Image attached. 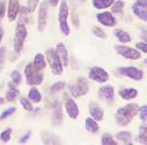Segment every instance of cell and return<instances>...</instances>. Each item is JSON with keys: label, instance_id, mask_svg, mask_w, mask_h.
Listing matches in <instances>:
<instances>
[{"label": "cell", "instance_id": "5bb4252c", "mask_svg": "<svg viewBox=\"0 0 147 145\" xmlns=\"http://www.w3.org/2000/svg\"><path fill=\"white\" fill-rule=\"evenodd\" d=\"M20 3L19 0H9L8 1V6H7V17L9 22H14L18 17V15L20 14Z\"/></svg>", "mask_w": 147, "mask_h": 145}, {"label": "cell", "instance_id": "52a82bcc", "mask_svg": "<svg viewBox=\"0 0 147 145\" xmlns=\"http://www.w3.org/2000/svg\"><path fill=\"white\" fill-rule=\"evenodd\" d=\"M116 74H118V76L129 77V78L134 80V81H141L144 77L142 70L138 69L136 67H121L116 70Z\"/></svg>", "mask_w": 147, "mask_h": 145}, {"label": "cell", "instance_id": "4dcf8cb0", "mask_svg": "<svg viewBox=\"0 0 147 145\" xmlns=\"http://www.w3.org/2000/svg\"><path fill=\"white\" fill-rule=\"evenodd\" d=\"M65 88H66V83L63 82V81H59V82H56V83H53V84L51 85V88H50V92L53 94V93H57V92L63 91Z\"/></svg>", "mask_w": 147, "mask_h": 145}, {"label": "cell", "instance_id": "60d3db41", "mask_svg": "<svg viewBox=\"0 0 147 145\" xmlns=\"http://www.w3.org/2000/svg\"><path fill=\"white\" fill-rule=\"evenodd\" d=\"M71 19H72V23L76 28H79L80 27V21H79V16L77 14V12L73 11L72 14H71Z\"/></svg>", "mask_w": 147, "mask_h": 145}, {"label": "cell", "instance_id": "ab89813d", "mask_svg": "<svg viewBox=\"0 0 147 145\" xmlns=\"http://www.w3.org/2000/svg\"><path fill=\"white\" fill-rule=\"evenodd\" d=\"M6 12H7V9H6V0H1V1H0V21L5 17Z\"/></svg>", "mask_w": 147, "mask_h": 145}, {"label": "cell", "instance_id": "681fc988", "mask_svg": "<svg viewBox=\"0 0 147 145\" xmlns=\"http://www.w3.org/2000/svg\"><path fill=\"white\" fill-rule=\"evenodd\" d=\"M144 63H145V65L147 66V59H145V60H144Z\"/></svg>", "mask_w": 147, "mask_h": 145}, {"label": "cell", "instance_id": "3957f363", "mask_svg": "<svg viewBox=\"0 0 147 145\" xmlns=\"http://www.w3.org/2000/svg\"><path fill=\"white\" fill-rule=\"evenodd\" d=\"M27 36H28V30H27L26 24L23 22H19L15 28V36H14V42H13L14 53L16 55H20V53L22 52Z\"/></svg>", "mask_w": 147, "mask_h": 145}, {"label": "cell", "instance_id": "5b68a950", "mask_svg": "<svg viewBox=\"0 0 147 145\" xmlns=\"http://www.w3.org/2000/svg\"><path fill=\"white\" fill-rule=\"evenodd\" d=\"M68 16H69L68 4H67L66 0H61V1H60V6H59V12H58V22H59L60 31L65 36H69V33H71L69 25L67 23Z\"/></svg>", "mask_w": 147, "mask_h": 145}, {"label": "cell", "instance_id": "74e56055", "mask_svg": "<svg viewBox=\"0 0 147 145\" xmlns=\"http://www.w3.org/2000/svg\"><path fill=\"white\" fill-rule=\"evenodd\" d=\"M6 47L5 46H1L0 47V71H1L3 67H4V63H5V59H6Z\"/></svg>", "mask_w": 147, "mask_h": 145}, {"label": "cell", "instance_id": "277c9868", "mask_svg": "<svg viewBox=\"0 0 147 145\" xmlns=\"http://www.w3.org/2000/svg\"><path fill=\"white\" fill-rule=\"evenodd\" d=\"M45 57L48 60V65L51 69V71L53 72V75H61L64 71V65L63 61L60 59V57L58 55L57 51L55 49H48L45 51Z\"/></svg>", "mask_w": 147, "mask_h": 145}, {"label": "cell", "instance_id": "f546056e", "mask_svg": "<svg viewBox=\"0 0 147 145\" xmlns=\"http://www.w3.org/2000/svg\"><path fill=\"white\" fill-rule=\"evenodd\" d=\"M125 3L123 0H115L114 4L111 5V13L113 14H121L124 9Z\"/></svg>", "mask_w": 147, "mask_h": 145}, {"label": "cell", "instance_id": "603a6c76", "mask_svg": "<svg viewBox=\"0 0 147 145\" xmlns=\"http://www.w3.org/2000/svg\"><path fill=\"white\" fill-rule=\"evenodd\" d=\"M32 63H34V66L37 68V69H40V70L43 71V70L45 69V67H47V60H45L44 54H42V53H37V54L35 55V58H34Z\"/></svg>", "mask_w": 147, "mask_h": 145}, {"label": "cell", "instance_id": "ffe728a7", "mask_svg": "<svg viewBox=\"0 0 147 145\" xmlns=\"http://www.w3.org/2000/svg\"><path fill=\"white\" fill-rule=\"evenodd\" d=\"M118 94L124 100H132V99H134V98L138 97V90L137 89H133V88H124V89H121L119 90Z\"/></svg>", "mask_w": 147, "mask_h": 145}, {"label": "cell", "instance_id": "cb8c5ba5", "mask_svg": "<svg viewBox=\"0 0 147 145\" xmlns=\"http://www.w3.org/2000/svg\"><path fill=\"white\" fill-rule=\"evenodd\" d=\"M114 35L116 36V38H117V39H118L121 43H124V44L130 43V42L132 41L131 36H130V35H129L126 31H124V30H122V29H115Z\"/></svg>", "mask_w": 147, "mask_h": 145}, {"label": "cell", "instance_id": "484cf974", "mask_svg": "<svg viewBox=\"0 0 147 145\" xmlns=\"http://www.w3.org/2000/svg\"><path fill=\"white\" fill-rule=\"evenodd\" d=\"M115 0H93V6L96 9H107L111 7Z\"/></svg>", "mask_w": 147, "mask_h": 145}, {"label": "cell", "instance_id": "836d02e7", "mask_svg": "<svg viewBox=\"0 0 147 145\" xmlns=\"http://www.w3.org/2000/svg\"><path fill=\"white\" fill-rule=\"evenodd\" d=\"M11 78H12V82L15 83L16 85H20L22 83V75H21V72L16 69H14L11 72Z\"/></svg>", "mask_w": 147, "mask_h": 145}, {"label": "cell", "instance_id": "7bdbcfd3", "mask_svg": "<svg viewBox=\"0 0 147 145\" xmlns=\"http://www.w3.org/2000/svg\"><path fill=\"white\" fill-rule=\"evenodd\" d=\"M30 136H31V131H28V132H26L20 139H19V143L20 144H26L29 139H30Z\"/></svg>", "mask_w": 147, "mask_h": 145}, {"label": "cell", "instance_id": "8d00e7d4", "mask_svg": "<svg viewBox=\"0 0 147 145\" xmlns=\"http://www.w3.org/2000/svg\"><path fill=\"white\" fill-rule=\"evenodd\" d=\"M40 4V0H28L27 3V8L29 13H34L37 8V5Z\"/></svg>", "mask_w": 147, "mask_h": 145}, {"label": "cell", "instance_id": "f1b7e54d", "mask_svg": "<svg viewBox=\"0 0 147 145\" xmlns=\"http://www.w3.org/2000/svg\"><path fill=\"white\" fill-rule=\"evenodd\" d=\"M116 139H118L119 142L124 143V144H131V134L129 131H121L117 132L115 136Z\"/></svg>", "mask_w": 147, "mask_h": 145}, {"label": "cell", "instance_id": "7a4b0ae2", "mask_svg": "<svg viewBox=\"0 0 147 145\" xmlns=\"http://www.w3.org/2000/svg\"><path fill=\"white\" fill-rule=\"evenodd\" d=\"M24 75H26V81L28 85L31 86H37L41 85L43 83L44 80V75H43V71L37 69L32 62H29L26 68H24Z\"/></svg>", "mask_w": 147, "mask_h": 145}, {"label": "cell", "instance_id": "e575fe53", "mask_svg": "<svg viewBox=\"0 0 147 145\" xmlns=\"http://www.w3.org/2000/svg\"><path fill=\"white\" fill-rule=\"evenodd\" d=\"M16 112V108L15 107H9L7 110H5L1 114H0V121H5L7 118H9L11 115H13Z\"/></svg>", "mask_w": 147, "mask_h": 145}, {"label": "cell", "instance_id": "d6986e66", "mask_svg": "<svg viewBox=\"0 0 147 145\" xmlns=\"http://www.w3.org/2000/svg\"><path fill=\"white\" fill-rule=\"evenodd\" d=\"M56 51H57L58 55L60 57L64 67L68 66V52H67V49H66L65 44L64 43H58L56 45Z\"/></svg>", "mask_w": 147, "mask_h": 145}, {"label": "cell", "instance_id": "ba28073f", "mask_svg": "<svg viewBox=\"0 0 147 145\" xmlns=\"http://www.w3.org/2000/svg\"><path fill=\"white\" fill-rule=\"evenodd\" d=\"M115 51L119 55H122L123 58L129 59V60H138L141 57V52L138 49H132L126 45H116Z\"/></svg>", "mask_w": 147, "mask_h": 145}, {"label": "cell", "instance_id": "7dc6e473", "mask_svg": "<svg viewBox=\"0 0 147 145\" xmlns=\"http://www.w3.org/2000/svg\"><path fill=\"white\" fill-rule=\"evenodd\" d=\"M5 101H6V99H5V98L0 97V105H4V104H5Z\"/></svg>", "mask_w": 147, "mask_h": 145}, {"label": "cell", "instance_id": "7c38bea8", "mask_svg": "<svg viewBox=\"0 0 147 145\" xmlns=\"http://www.w3.org/2000/svg\"><path fill=\"white\" fill-rule=\"evenodd\" d=\"M132 12L139 20L147 22V0H137L132 5Z\"/></svg>", "mask_w": 147, "mask_h": 145}, {"label": "cell", "instance_id": "e0dca14e", "mask_svg": "<svg viewBox=\"0 0 147 145\" xmlns=\"http://www.w3.org/2000/svg\"><path fill=\"white\" fill-rule=\"evenodd\" d=\"M89 114L96 121H102L103 118H104V111L96 102H90L89 104Z\"/></svg>", "mask_w": 147, "mask_h": 145}, {"label": "cell", "instance_id": "2e32d148", "mask_svg": "<svg viewBox=\"0 0 147 145\" xmlns=\"http://www.w3.org/2000/svg\"><path fill=\"white\" fill-rule=\"evenodd\" d=\"M98 98L105 101H110L113 100L115 97V89L113 85H103L98 89Z\"/></svg>", "mask_w": 147, "mask_h": 145}, {"label": "cell", "instance_id": "ee69618b", "mask_svg": "<svg viewBox=\"0 0 147 145\" xmlns=\"http://www.w3.org/2000/svg\"><path fill=\"white\" fill-rule=\"evenodd\" d=\"M141 39H142L145 43H147V30H144V31L141 32Z\"/></svg>", "mask_w": 147, "mask_h": 145}, {"label": "cell", "instance_id": "44dd1931", "mask_svg": "<svg viewBox=\"0 0 147 145\" xmlns=\"http://www.w3.org/2000/svg\"><path fill=\"white\" fill-rule=\"evenodd\" d=\"M41 139H42V142L44 144H59L60 143L59 139H58V137L56 135H53V134H51L49 131H45V130L42 131Z\"/></svg>", "mask_w": 147, "mask_h": 145}, {"label": "cell", "instance_id": "4fadbf2b", "mask_svg": "<svg viewBox=\"0 0 147 145\" xmlns=\"http://www.w3.org/2000/svg\"><path fill=\"white\" fill-rule=\"evenodd\" d=\"M96 20L100 24L104 25V27H108V28H111V27H115L117 24V20L116 17L114 16V14L111 12H102V13H98L96 15Z\"/></svg>", "mask_w": 147, "mask_h": 145}, {"label": "cell", "instance_id": "d4e9b609", "mask_svg": "<svg viewBox=\"0 0 147 145\" xmlns=\"http://www.w3.org/2000/svg\"><path fill=\"white\" fill-rule=\"evenodd\" d=\"M85 127H86V130L89 131V132H92V134H96V132L98 131V129H100L97 121L94 120L92 116L86 119V121H85Z\"/></svg>", "mask_w": 147, "mask_h": 145}, {"label": "cell", "instance_id": "9a60e30c", "mask_svg": "<svg viewBox=\"0 0 147 145\" xmlns=\"http://www.w3.org/2000/svg\"><path fill=\"white\" fill-rule=\"evenodd\" d=\"M52 107H53L52 108V114H51L52 124L53 126H59L63 122V108H61V104L58 100H55Z\"/></svg>", "mask_w": 147, "mask_h": 145}, {"label": "cell", "instance_id": "4316f807", "mask_svg": "<svg viewBox=\"0 0 147 145\" xmlns=\"http://www.w3.org/2000/svg\"><path fill=\"white\" fill-rule=\"evenodd\" d=\"M138 140L141 144H146L147 145V124H141L139 127V135H138Z\"/></svg>", "mask_w": 147, "mask_h": 145}, {"label": "cell", "instance_id": "7402d4cb", "mask_svg": "<svg viewBox=\"0 0 147 145\" xmlns=\"http://www.w3.org/2000/svg\"><path fill=\"white\" fill-rule=\"evenodd\" d=\"M28 98L30 99L31 102H36V104H38L42 101V93L41 91L36 88L35 85L30 88L29 90V93H28Z\"/></svg>", "mask_w": 147, "mask_h": 145}, {"label": "cell", "instance_id": "f6af8a7d", "mask_svg": "<svg viewBox=\"0 0 147 145\" xmlns=\"http://www.w3.org/2000/svg\"><path fill=\"white\" fill-rule=\"evenodd\" d=\"M49 1V4L51 5V6H57L59 3H60V0H48Z\"/></svg>", "mask_w": 147, "mask_h": 145}, {"label": "cell", "instance_id": "c3c4849f", "mask_svg": "<svg viewBox=\"0 0 147 145\" xmlns=\"http://www.w3.org/2000/svg\"><path fill=\"white\" fill-rule=\"evenodd\" d=\"M79 3H86V0H78Z\"/></svg>", "mask_w": 147, "mask_h": 145}, {"label": "cell", "instance_id": "bcb514c9", "mask_svg": "<svg viewBox=\"0 0 147 145\" xmlns=\"http://www.w3.org/2000/svg\"><path fill=\"white\" fill-rule=\"evenodd\" d=\"M3 38H4V28L0 25V44L3 42Z\"/></svg>", "mask_w": 147, "mask_h": 145}, {"label": "cell", "instance_id": "6da1fadb", "mask_svg": "<svg viewBox=\"0 0 147 145\" xmlns=\"http://www.w3.org/2000/svg\"><path fill=\"white\" fill-rule=\"evenodd\" d=\"M138 113H139V106L137 104H126L125 106H122L117 110L115 114L116 123L121 127H125L132 122L133 118Z\"/></svg>", "mask_w": 147, "mask_h": 145}, {"label": "cell", "instance_id": "30bf717a", "mask_svg": "<svg viewBox=\"0 0 147 145\" xmlns=\"http://www.w3.org/2000/svg\"><path fill=\"white\" fill-rule=\"evenodd\" d=\"M48 24V3L42 1L38 8V14H37V30L40 32H43L47 28Z\"/></svg>", "mask_w": 147, "mask_h": 145}, {"label": "cell", "instance_id": "83f0119b", "mask_svg": "<svg viewBox=\"0 0 147 145\" xmlns=\"http://www.w3.org/2000/svg\"><path fill=\"white\" fill-rule=\"evenodd\" d=\"M101 144H102V145H117L118 142L114 139V137H113L111 134L105 132V134H103L102 137H101Z\"/></svg>", "mask_w": 147, "mask_h": 145}, {"label": "cell", "instance_id": "b9f144b4", "mask_svg": "<svg viewBox=\"0 0 147 145\" xmlns=\"http://www.w3.org/2000/svg\"><path fill=\"white\" fill-rule=\"evenodd\" d=\"M136 47L140 51V52H144V53H147V43L145 42H140V43H137Z\"/></svg>", "mask_w": 147, "mask_h": 145}, {"label": "cell", "instance_id": "8992f818", "mask_svg": "<svg viewBox=\"0 0 147 145\" xmlns=\"http://www.w3.org/2000/svg\"><path fill=\"white\" fill-rule=\"evenodd\" d=\"M68 91H69V94L74 99L79 98L81 96H86L89 91V85H88L87 80L84 77H79L77 80L76 84L68 85Z\"/></svg>", "mask_w": 147, "mask_h": 145}, {"label": "cell", "instance_id": "9c48e42d", "mask_svg": "<svg viewBox=\"0 0 147 145\" xmlns=\"http://www.w3.org/2000/svg\"><path fill=\"white\" fill-rule=\"evenodd\" d=\"M88 77L97 83H105L109 81V72L101 67H92L88 72Z\"/></svg>", "mask_w": 147, "mask_h": 145}, {"label": "cell", "instance_id": "d6a6232c", "mask_svg": "<svg viewBox=\"0 0 147 145\" xmlns=\"http://www.w3.org/2000/svg\"><path fill=\"white\" fill-rule=\"evenodd\" d=\"M11 137H12V129L11 128H7L0 132V140H1L4 144L8 143L11 140Z\"/></svg>", "mask_w": 147, "mask_h": 145}, {"label": "cell", "instance_id": "f35d334b", "mask_svg": "<svg viewBox=\"0 0 147 145\" xmlns=\"http://www.w3.org/2000/svg\"><path fill=\"white\" fill-rule=\"evenodd\" d=\"M139 115H140V119L142 122L147 121V105L139 107Z\"/></svg>", "mask_w": 147, "mask_h": 145}, {"label": "cell", "instance_id": "ac0fdd59", "mask_svg": "<svg viewBox=\"0 0 147 145\" xmlns=\"http://www.w3.org/2000/svg\"><path fill=\"white\" fill-rule=\"evenodd\" d=\"M19 94H20V91H19V89L16 88V84L13 83V82L8 83V91L6 92L5 99H6L7 101L13 102V101H15V100L18 99Z\"/></svg>", "mask_w": 147, "mask_h": 145}, {"label": "cell", "instance_id": "1f68e13d", "mask_svg": "<svg viewBox=\"0 0 147 145\" xmlns=\"http://www.w3.org/2000/svg\"><path fill=\"white\" fill-rule=\"evenodd\" d=\"M20 104H21V106L24 108V111H27V112H31V111H34L32 102L30 101V99L24 98V97H21V98H20Z\"/></svg>", "mask_w": 147, "mask_h": 145}, {"label": "cell", "instance_id": "d590c367", "mask_svg": "<svg viewBox=\"0 0 147 145\" xmlns=\"http://www.w3.org/2000/svg\"><path fill=\"white\" fill-rule=\"evenodd\" d=\"M92 31H93L94 36H96V37L100 38V39H105V38H107V33H105V31L102 30V29L98 28V27H93V28H92Z\"/></svg>", "mask_w": 147, "mask_h": 145}, {"label": "cell", "instance_id": "8fae6325", "mask_svg": "<svg viewBox=\"0 0 147 145\" xmlns=\"http://www.w3.org/2000/svg\"><path fill=\"white\" fill-rule=\"evenodd\" d=\"M64 99H65V110H66L67 115L72 120L78 119V116H79V106H78V104L67 93L64 96Z\"/></svg>", "mask_w": 147, "mask_h": 145}]
</instances>
